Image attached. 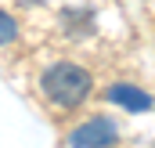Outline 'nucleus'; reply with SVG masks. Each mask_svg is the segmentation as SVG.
Masks as SVG:
<instances>
[{
  "label": "nucleus",
  "mask_w": 155,
  "mask_h": 148,
  "mask_svg": "<svg viewBox=\"0 0 155 148\" xmlns=\"http://www.w3.org/2000/svg\"><path fill=\"white\" fill-rule=\"evenodd\" d=\"M40 90L54 109H79L90 90H94V76L90 69H83L79 62H54L51 69H43L40 76Z\"/></svg>",
  "instance_id": "obj_1"
},
{
  "label": "nucleus",
  "mask_w": 155,
  "mask_h": 148,
  "mask_svg": "<svg viewBox=\"0 0 155 148\" xmlns=\"http://www.w3.org/2000/svg\"><path fill=\"white\" fill-rule=\"evenodd\" d=\"M18 40V22L7 15V11H0V47H7V43H15Z\"/></svg>",
  "instance_id": "obj_4"
},
{
  "label": "nucleus",
  "mask_w": 155,
  "mask_h": 148,
  "mask_svg": "<svg viewBox=\"0 0 155 148\" xmlns=\"http://www.w3.org/2000/svg\"><path fill=\"white\" fill-rule=\"evenodd\" d=\"M116 137H119L116 119H108V116H90V119H83L79 126L69 130L65 148H108V145H116Z\"/></svg>",
  "instance_id": "obj_2"
},
{
  "label": "nucleus",
  "mask_w": 155,
  "mask_h": 148,
  "mask_svg": "<svg viewBox=\"0 0 155 148\" xmlns=\"http://www.w3.org/2000/svg\"><path fill=\"white\" fill-rule=\"evenodd\" d=\"M105 98L112 105H123L126 112H148L152 109V94L141 90V87H134V83H112L105 90Z\"/></svg>",
  "instance_id": "obj_3"
}]
</instances>
